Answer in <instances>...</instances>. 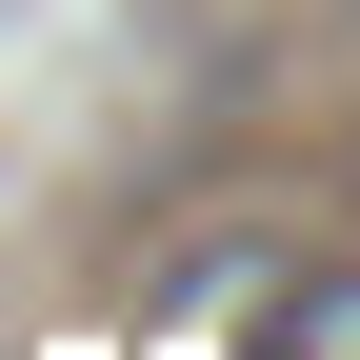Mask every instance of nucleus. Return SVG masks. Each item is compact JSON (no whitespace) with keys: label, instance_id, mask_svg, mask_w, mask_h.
<instances>
[{"label":"nucleus","instance_id":"1","mask_svg":"<svg viewBox=\"0 0 360 360\" xmlns=\"http://www.w3.org/2000/svg\"><path fill=\"white\" fill-rule=\"evenodd\" d=\"M240 360H360V281H281Z\"/></svg>","mask_w":360,"mask_h":360}]
</instances>
